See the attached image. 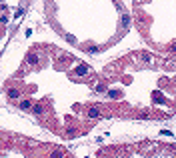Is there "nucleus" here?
Returning <instances> with one entry per match:
<instances>
[{
	"label": "nucleus",
	"mask_w": 176,
	"mask_h": 158,
	"mask_svg": "<svg viewBox=\"0 0 176 158\" xmlns=\"http://www.w3.org/2000/svg\"><path fill=\"white\" fill-rule=\"evenodd\" d=\"M38 60H40L38 54H36V52H30V54L26 56V64H28V66H38Z\"/></svg>",
	"instance_id": "obj_1"
},
{
	"label": "nucleus",
	"mask_w": 176,
	"mask_h": 158,
	"mask_svg": "<svg viewBox=\"0 0 176 158\" xmlns=\"http://www.w3.org/2000/svg\"><path fill=\"white\" fill-rule=\"evenodd\" d=\"M120 24H122V28H130V24H132L130 14H122L120 16Z\"/></svg>",
	"instance_id": "obj_2"
},
{
	"label": "nucleus",
	"mask_w": 176,
	"mask_h": 158,
	"mask_svg": "<svg viewBox=\"0 0 176 158\" xmlns=\"http://www.w3.org/2000/svg\"><path fill=\"white\" fill-rule=\"evenodd\" d=\"M74 72H76L78 76H84V74H88V66H86V64H78Z\"/></svg>",
	"instance_id": "obj_3"
},
{
	"label": "nucleus",
	"mask_w": 176,
	"mask_h": 158,
	"mask_svg": "<svg viewBox=\"0 0 176 158\" xmlns=\"http://www.w3.org/2000/svg\"><path fill=\"white\" fill-rule=\"evenodd\" d=\"M30 108H32V114H36V116H40V114L44 112L42 104H34V106H30Z\"/></svg>",
	"instance_id": "obj_4"
},
{
	"label": "nucleus",
	"mask_w": 176,
	"mask_h": 158,
	"mask_svg": "<svg viewBox=\"0 0 176 158\" xmlns=\"http://www.w3.org/2000/svg\"><path fill=\"white\" fill-rule=\"evenodd\" d=\"M88 118H100V110L98 108H90L88 110Z\"/></svg>",
	"instance_id": "obj_5"
},
{
	"label": "nucleus",
	"mask_w": 176,
	"mask_h": 158,
	"mask_svg": "<svg viewBox=\"0 0 176 158\" xmlns=\"http://www.w3.org/2000/svg\"><path fill=\"white\" fill-rule=\"evenodd\" d=\"M30 106H32V102H30V100H22L20 102V108H22V110H28Z\"/></svg>",
	"instance_id": "obj_6"
},
{
	"label": "nucleus",
	"mask_w": 176,
	"mask_h": 158,
	"mask_svg": "<svg viewBox=\"0 0 176 158\" xmlns=\"http://www.w3.org/2000/svg\"><path fill=\"white\" fill-rule=\"evenodd\" d=\"M8 96H10V98H18V90H16V88L8 90Z\"/></svg>",
	"instance_id": "obj_7"
},
{
	"label": "nucleus",
	"mask_w": 176,
	"mask_h": 158,
	"mask_svg": "<svg viewBox=\"0 0 176 158\" xmlns=\"http://www.w3.org/2000/svg\"><path fill=\"white\" fill-rule=\"evenodd\" d=\"M22 14H24V8H18V10H16V14H14V18H20Z\"/></svg>",
	"instance_id": "obj_8"
},
{
	"label": "nucleus",
	"mask_w": 176,
	"mask_h": 158,
	"mask_svg": "<svg viewBox=\"0 0 176 158\" xmlns=\"http://www.w3.org/2000/svg\"><path fill=\"white\" fill-rule=\"evenodd\" d=\"M106 90V86L104 84H96V92H104Z\"/></svg>",
	"instance_id": "obj_9"
},
{
	"label": "nucleus",
	"mask_w": 176,
	"mask_h": 158,
	"mask_svg": "<svg viewBox=\"0 0 176 158\" xmlns=\"http://www.w3.org/2000/svg\"><path fill=\"white\" fill-rule=\"evenodd\" d=\"M96 50H98V48H96L94 44H90V46H88V52H96Z\"/></svg>",
	"instance_id": "obj_10"
},
{
	"label": "nucleus",
	"mask_w": 176,
	"mask_h": 158,
	"mask_svg": "<svg viewBox=\"0 0 176 158\" xmlns=\"http://www.w3.org/2000/svg\"><path fill=\"white\" fill-rule=\"evenodd\" d=\"M0 22H2V24H8V16H0Z\"/></svg>",
	"instance_id": "obj_11"
},
{
	"label": "nucleus",
	"mask_w": 176,
	"mask_h": 158,
	"mask_svg": "<svg viewBox=\"0 0 176 158\" xmlns=\"http://www.w3.org/2000/svg\"><path fill=\"white\" fill-rule=\"evenodd\" d=\"M142 58H144V60H146V62H152V56H150V54H144Z\"/></svg>",
	"instance_id": "obj_12"
}]
</instances>
